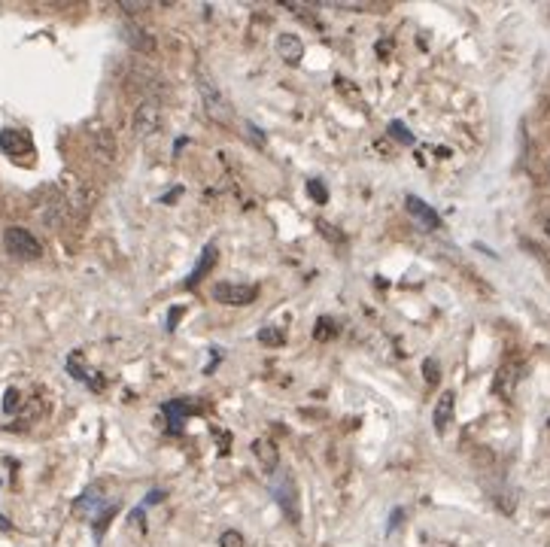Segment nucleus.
I'll return each instance as SVG.
<instances>
[{
    "mask_svg": "<svg viewBox=\"0 0 550 547\" xmlns=\"http://www.w3.org/2000/svg\"><path fill=\"white\" fill-rule=\"evenodd\" d=\"M198 95H201V104H204V113L210 116L213 122H219V125H228L231 119H235V110H231V104L225 101L222 88L216 86L213 77L207 70H198Z\"/></svg>",
    "mask_w": 550,
    "mask_h": 547,
    "instance_id": "obj_1",
    "label": "nucleus"
},
{
    "mask_svg": "<svg viewBox=\"0 0 550 547\" xmlns=\"http://www.w3.org/2000/svg\"><path fill=\"white\" fill-rule=\"evenodd\" d=\"M113 511H116V505H110V508H107V493H104L101 484L89 487V490L82 493L79 502H77V514H79V517L91 520V524L98 526V533H101L104 524H110Z\"/></svg>",
    "mask_w": 550,
    "mask_h": 547,
    "instance_id": "obj_2",
    "label": "nucleus"
},
{
    "mask_svg": "<svg viewBox=\"0 0 550 547\" xmlns=\"http://www.w3.org/2000/svg\"><path fill=\"white\" fill-rule=\"evenodd\" d=\"M4 246L13 259H22V262H31V259H40V255H43V244H40L28 228H19V226L4 231Z\"/></svg>",
    "mask_w": 550,
    "mask_h": 547,
    "instance_id": "obj_3",
    "label": "nucleus"
},
{
    "mask_svg": "<svg viewBox=\"0 0 550 547\" xmlns=\"http://www.w3.org/2000/svg\"><path fill=\"white\" fill-rule=\"evenodd\" d=\"M162 122H164V116H162V104H158V97H144L135 110V134L153 137L162 131Z\"/></svg>",
    "mask_w": 550,
    "mask_h": 547,
    "instance_id": "obj_4",
    "label": "nucleus"
},
{
    "mask_svg": "<svg viewBox=\"0 0 550 547\" xmlns=\"http://www.w3.org/2000/svg\"><path fill=\"white\" fill-rule=\"evenodd\" d=\"M271 493L283 508V514H286L289 520H298V487H295V477L289 475V471H277Z\"/></svg>",
    "mask_w": 550,
    "mask_h": 547,
    "instance_id": "obj_5",
    "label": "nucleus"
},
{
    "mask_svg": "<svg viewBox=\"0 0 550 547\" xmlns=\"http://www.w3.org/2000/svg\"><path fill=\"white\" fill-rule=\"evenodd\" d=\"M213 298L219 304H231V308H244V304H253L258 298V286L249 283H216Z\"/></svg>",
    "mask_w": 550,
    "mask_h": 547,
    "instance_id": "obj_6",
    "label": "nucleus"
},
{
    "mask_svg": "<svg viewBox=\"0 0 550 547\" xmlns=\"http://www.w3.org/2000/svg\"><path fill=\"white\" fill-rule=\"evenodd\" d=\"M0 149L13 159H22V155H31L34 153V144L24 131H15V128H4L0 131Z\"/></svg>",
    "mask_w": 550,
    "mask_h": 547,
    "instance_id": "obj_7",
    "label": "nucleus"
},
{
    "mask_svg": "<svg viewBox=\"0 0 550 547\" xmlns=\"http://www.w3.org/2000/svg\"><path fill=\"white\" fill-rule=\"evenodd\" d=\"M405 207H407V213H411V217L416 219V226H423L426 231H435V228L441 226V217H438L435 210H432V207H429L426 201H420V198L407 195Z\"/></svg>",
    "mask_w": 550,
    "mask_h": 547,
    "instance_id": "obj_8",
    "label": "nucleus"
},
{
    "mask_svg": "<svg viewBox=\"0 0 550 547\" xmlns=\"http://www.w3.org/2000/svg\"><path fill=\"white\" fill-rule=\"evenodd\" d=\"M164 413H168V432L171 435H177L182 432V426L189 422V417H195V404L191 402H168L164 404Z\"/></svg>",
    "mask_w": 550,
    "mask_h": 547,
    "instance_id": "obj_9",
    "label": "nucleus"
},
{
    "mask_svg": "<svg viewBox=\"0 0 550 547\" xmlns=\"http://www.w3.org/2000/svg\"><path fill=\"white\" fill-rule=\"evenodd\" d=\"M277 55H280L286 64H302V58H304L302 37H295V34H280V37H277Z\"/></svg>",
    "mask_w": 550,
    "mask_h": 547,
    "instance_id": "obj_10",
    "label": "nucleus"
},
{
    "mask_svg": "<svg viewBox=\"0 0 550 547\" xmlns=\"http://www.w3.org/2000/svg\"><path fill=\"white\" fill-rule=\"evenodd\" d=\"M253 456L258 459V466H262L265 471H274L280 466V453H277V444L268 441V438H258V441H253Z\"/></svg>",
    "mask_w": 550,
    "mask_h": 547,
    "instance_id": "obj_11",
    "label": "nucleus"
},
{
    "mask_svg": "<svg viewBox=\"0 0 550 547\" xmlns=\"http://www.w3.org/2000/svg\"><path fill=\"white\" fill-rule=\"evenodd\" d=\"M453 404H456V395L447 389V393L441 395L438 404H435V432H438V435H444V432H447L450 420H453Z\"/></svg>",
    "mask_w": 550,
    "mask_h": 547,
    "instance_id": "obj_12",
    "label": "nucleus"
},
{
    "mask_svg": "<svg viewBox=\"0 0 550 547\" xmlns=\"http://www.w3.org/2000/svg\"><path fill=\"white\" fill-rule=\"evenodd\" d=\"M125 40H128V43L135 46V49H140V52H153V49H155V40L149 37L137 22L125 24Z\"/></svg>",
    "mask_w": 550,
    "mask_h": 547,
    "instance_id": "obj_13",
    "label": "nucleus"
},
{
    "mask_svg": "<svg viewBox=\"0 0 550 547\" xmlns=\"http://www.w3.org/2000/svg\"><path fill=\"white\" fill-rule=\"evenodd\" d=\"M216 255H219V253H216V246H213V244H210V246H204V255H201V259H198L195 271H191V277L186 280V289H195V286H198V280H201L204 274L216 264Z\"/></svg>",
    "mask_w": 550,
    "mask_h": 547,
    "instance_id": "obj_14",
    "label": "nucleus"
},
{
    "mask_svg": "<svg viewBox=\"0 0 550 547\" xmlns=\"http://www.w3.org/2000/svg\"><path fill=\"white\" fill-rule=\"evenodd\" d=\"M258 344H265V347H283V344H286V331H280V329H262V331H258Z\"/></svg>",
    "mask_w": 550,
    "mask_h": 547,
    "instance_id": "obj_15",
    "label": "nucleus"
},
{
    "mask_svg": "<svg viewBox=\"0 0 550 547\" xmlns=\"http://www.w3.org/2000/svg\"><path fill=\"white\" fill-rule=\"evenodd\" d=\"M98 134V153L104 155V159H116V140L113 134H104V131H95Z\"/></svg>",
    "mask_w": 550,
    "mask_h": 547,
    "instance_id": "obj_16",
    "label": "nucleus"
},
{
    "mask_svg": "<svg viewBox=\"0 0 550 547\" xmlns=\"http://www.w3.org/2000/svg\"><path fill=\"white\" fill-rule=\"evenodd\" d=\"M307 195H311L316 204H326L329 201V189L322 186V180H307Z\"/></svg>",
    "mask_w": 550,
    "mask_h": 547,
    "instance_id": "obj_17",
    "label": "nucleus"
},
{
    "mask_svg": "<svg viewBox=\"0 0 550 547\" xmlns=\"http://www.w3.org/2000/svg\"><path fill=\"white\" fill-rule=\"evenodd\" d=\"M389 134H393L396 140H402L405 146H411V144H414V134L405 128V122H389Z\"/></svg>",
    "mask_w": 550,
    "mask_h": 547,
    "instance_id": "obj_18",
    "label": "nucleus"
},
{
    "mask_svg": "<svg viewBox=\"0 0 550 547\" xmlns=\"http://www.w3.org/2000/svg\"><path fill=\"white\" fill-rule=\"evenodd\" d=\"M423 377H426L429 386H438L441 371H438V362H435V359H426V362H423Z\"/></svg>",
    "mask_w": 550,
    "mask_h": 547,
    "instance_id": "obj_19",
    "label": "nucleus"
},
{
    "mask_svg": "<svg viewBox=\"0 0 550 547\" xmlns=\"http://www.w3.org/2000/svg\"><path fill=\"white\" fill-rule=\"evenodd\" d=\"M331 335H338V326H335V322H326V320L316 322V329H313V338H316V341H322V338H331Z\"/></svg>",
    "mask_w": 550,
    "mask_h": 547,
    "instance_id": "obj_20",
    "label": "nucleus"
},
{
    "mask_svg": "<svg viewBox=\"0 0 550 547\" xmlns=\"http://www.w3.org/2000/svg\"><path fill=\"white\" fill-rule=\"evenodd\" d=\"M219 547H244V535H240L238 529H228V533H222Z\"/></svg>",
    "mask_w": 550,
    "mask_h": 547,
    "instance_id": "obj_21",
    "label": "nucleus"
},
{
    "mask_svg": "<svg viewBox=\"0 0 550 547\" xmlns=\"http://www.w3.org/2000/svg\"><path fill=\"white\" fill-rule=\"evenodd\" d=\"M15 404H19V393L10 389V393H6V399H4V411H15Z\"/></svg>",
    "mask_w": 550,
    "mask_h": 547,
    "instance_id": "obj_22",
    "label": "nucleus"
},
{
    "mask_svg": "<svg viewBox=\"0 0 550 547\" xmlns=\"http://www.w3.org/2000/svg\"><path fill=\"white\" fill-rule=\"evenodd\" d=\"M122 10H125V13H131V15H135V13H144V10H146V6H144V4H128V0H122Z\"/></svg>",
    "mask_w": 550,
    "mask_h": 547,
    "instance_id": "obj_23",
    "label": "nucleus"
},
{
    "mask_svg": "<svg viewBox=\"0 0 550 547\" xmlns=\"http://www.w3.org/2000/svg\"><path fill=\"white\" fill-rule=\"evenodd\" d=\"M320 231H322V235H329V237H335V240H344V235H340V231H335V228H329L326 222H320Z\"/></svg>",
    "mask_w": 550,
    "mask_h": 547,
    "instance_id": "obj_24",
    "label": "nucleus"
},
{
    "mask_svg": "<svg viewBox=\"0 0 550 547\" xmlns=\"http://www.w3.org/2000/svg\"><path fill=\"white\" fill-rule=\"evenodd\" d=\"M545 231H547V237H550V217H547V222H545Z\"/></svg>",
    "mask_w": 550,
    "mask_h": 547,
    "instance_id": "obj_25",
    "label": "nucleus"
}]
</instances>
